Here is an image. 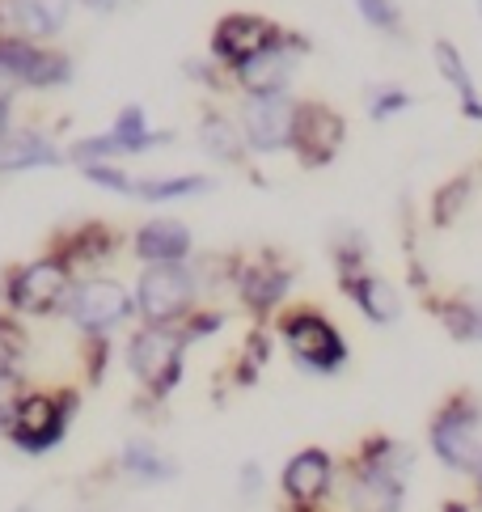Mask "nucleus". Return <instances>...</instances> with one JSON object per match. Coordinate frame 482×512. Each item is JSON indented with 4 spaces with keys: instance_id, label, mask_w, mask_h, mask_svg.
<instances>
[{
    "instance_id": "obj_1",
    "label": "nucleus",
    "mask_w": 482,
    "mask_h": 512,
    "mask_svg": "<svg viewBox=\"0 0 482 512\" xmlns=\"http://www.w3.org/2000/svg\"><path fill=\"white\" fill-rule=\"evenodd\" d=\"M415 470V453L394 436H368L347 470V508L351 512H402L406 479Z\"/></svg>"
},
{
    "instance_id": "obj_2",
    "label": "nucleus",
    "mask_w": 482,
    "mask_h": 512,
    "mask_svg": "<svg viewBox=\"0 0 482 512\" xmlns=\"http://www.w3.org/2000/svg\"><path fill=\"white\" fill-rule=\"evenodd\" d=\"M432 449L457 474H482V402L457 394L432 419Z\"/></svg>"
},
{
    "instance_id": "obj_3",
    "label": "nucleus",
    "mask_w": 482,
    "mask_h": 512,
    "mask_svg": "<svg viewBox=\"0 0 482 512\" xmlns=\"http://www.w3.org/2000/svg\"><path fill=\"white\" fill-rule=\"evenodd\" d=\"M182 352H187V335L182 331H174V326H144L127 343V364H132L136 381L148 394L165 398L182 377Z\"/></svg>"
},
{
    "instance_id": "obj_4",
    "label": "nucleus",
    "mask_w": 482,
    "mask_h": 512,
    "mask_svg": "<svg viewBox=\"0 0 482 512\" xmlns=\"http://www.w3.org/2000/svg\"><path fill=\"white\" fill-rule=\"evenodd\" d=\"M195 292H199L195 271H187L182 263H161V267H148L140 276L136 309H140L144 326H174L191 314Z\"/></svg>"
},
{
    "instance_id": "obj_5",
    "label": "nucleus",
    "mask_w": 482,
    "mask_h": 512,
    "mask_svg": "<svg viewBox=\"0 0 482 512\" xmlns=\"http://www.w3.org/2000/svg\"><path fill=\"white\" fill-rule=\"evenodd\" d=\"M280 335L296 364H305L309 373H335L347 364V343L335 322H326L318 309H292L280 322Z\"/></svg>"
},
{
    "instance_id": "obj_6",
    "label": "nucleus",
    "mask_w": 482,
    "mask_h": 512,
    "mask_svg": "<svg viewBox=\"0 0 482 512\" xmlns=\"http://www.w3.org/2000/svg\"><path fill=\"white\" fill-rule=\"evenodd\" d=\"M77 411V394L64 390V394H30L17 411L13 428H9V441L22 449V453H47L64 441L68 432V419Z\"/></svg>"
},
{
    "instance_id": "obj_7",
    "label": "nucleus",
    "mask_w": 482,
    "mask_h": 512,
    "mask_svg": "<svg viewBox=\"0 0 482 512\" xmlns=\"http://www.w3.org/2000/svg\"><path fill=\"white\" fill-rule=\"evenodd\" d=\"M72 288H77L72 284V271L55 259V254H47V259L30 263V267L9 276V305L17 309V314L43 318V314H55L60 305H68Z\"/></svg>"
},
{
    "instance_id": "obj_8",
    "label": "nucleus",
    "mask_w": 482,
    "mask_h": 512,
    "mask_svg": "<svg viewBox=\"0 0 482 512\" xmlns=\"http://www.w3.org/2000/svg\"><path fill=\"white\" fill-rule=\"evenodd\" d=\"M68 318L81 326L85 335H106L110 326L136 314V297H127V288L115 280H81L68 297Z\"/></svg>"
},
{
    "instance_id": "obj_9",
    "label": "nucleus",
    "mask_w": 482,
    "mask_h": 512,
    "mask_svg": "<svg viewBox=\"0 0 482 512\" xmlns=\"http://www.w3.org/2000/svg\"><path fill=\"white\" fill-rule=\"evenodd\" d=\"M72 64L60 51H39L22 39H0V85H68Z\"/></svg>"
},
{
    "instance_id": "obj_10",
    "label": "nucleus",
    "mask_w": 482,
    "mask_h": 512,
    "mask_svg": "<svg viewBox=\"0 0 482 512\" xmlns=\"http://www.w3.org/2000/svg\"><path fill=\"white\" fill-rule=\"evenodd\" d=\"M292 127H296V102H288L284 94L250 98L241 106V132H246L254 153L292 149Z\"/></svg>"
},
{
    "instance_id": "obj_11",
    "label": "nucleus",
    "mask_w": 482,
    "mask_h": 512,
    "mask_svg": "<svg viewBox=\"0 0 482 512\" xmlns=\"http://www.w3.org/2000/svg\"><path fill=\"white\" fill-rule=\"evenodd\" d=\"M343 119L322 102H301L296 106V127H292V149L305 166H326L343 144Z\"/></svg>"
},
{
    "instance_id": "obj_12",
    "label": "nucleus",
    "mask_w": 482,
    "mask_h": 512,
    "mask_svg": "<svg viewBox=\"0 0 482 512\" xmlns=\"http://www.w3.org/2000/svg\"><path fill=\"white\" fill-rule=\"evenodd\" d=\"M165 140H170V132H148V123H144V111H140V106H127V111H119L115 127H110L106 136L77 144V149H72V157H77L81 166H94L98 157L144 153V149H153V144H165Z\"/></svg>"
},
{
    "instance_id": "obj_13",
    "label": "nucleus",
    "mask_w": 482,
    "mask_h": 512,
    "mask_svg": "<svg viewBox=\"0 0 482 512\" xmlns=\"http://www.w3.org/2000/svg\"><path fill=\"white\" fill-rule=\"evenodd\" d=\"M330 487H335V462L322 449H301L284 466V496L296 512H313L330 496Z\"/></svg>"
},
{
    "instance_id": "obj_14",
    "label": "nucleus",
    "mask_w": 482,
    "mask_h": 512,
    "mask_svg": "<svg viewBox=\"0 0 482 512\" xmlns=\"http://www.w3.org/2000/svg\"><path fill=\"white\" fill-rule=\"evenodd\" d=\"M275 39H280V30H275L267 17H254V13H229L225 22L216 26L212 34V56L220 64H246L250 56L258 51H267Z\"/></svg>"
},
{
    "instance_id": "obj_15",
    "label": "nucleus",
    "mask_w": 482,
    "mask_h": 512,
    "mask_svg": "<svg viewBox=\"0 0 482 512\" xmlns=\"http://www.w3.org/2000/svg\"><path fill=\"white\" fill-rule=\"evenodd\" d=\"M296 51L284 39H275L267 51H258V56H250L246 64H237V81L250 89V98H271V94H284V85L292 77V64H296Z\"/></svg>"
},
{
    "instance_id": "obj_16",
    "label": "nucleus",
    "mask_w": 482,
    "mask_h": 512,
    "mask_svg": "<svg viewBox=\"0 0 482 512\" xmlns=\"http://www.w3.org/2000/svg\"><path fill=\"white\" fill-rule=\"evenodd\" d=\"M288 284H292V271L275 259V254H258L250 267L237 271V292H241V301H246L254 314H267V309L280 305Z\"/></svg>"
},
{
    "instance_id": "obj_17",
    "label": "nucleus",
    "mask_w": 482,
    "mask_h": 512,
    "mask_svg": "<svg viewBox=\"0 0 482 512\" xmlns=\"http://www.w3.org/2000/svg\"><path fill=\"white\" fill-rule=\"evenodd\" d=\"M136 254H140L148 267L182 263L191 254V229L178 225V221H148L136 233Z\"/></svg>"
},
{
    "instance_id": "obj_18",
    "label": "nucleus",
    "mask_w": 482,
    "mask_h": 512,
    "mask_svg": "<svg viewBox=\"0 0 482 512\" xmlns=\"http://www.w3.org/2000/svg\"><path fill=\"white\" fill-rule=\"evenodd\" d=\"M343 288L351 292V301L364 309V318H373V322H381V326L398 322L402 301H398L394 284H385L381 276H368V271H360V276H347Z\"/></svg>"
},
{
    "instance_id": "obj_19",
    "label": "nucleus",
    "mask_w": 482,
    "mask_h": 512,
    "mask_svg": "<svg viewBox=\"0 0 482 512\" xmlns=\"http://www.w3.org/2000/svg\"><path fill=\"white\" fill-rule=\"evenodd\" d=\"M115 250V233L106 225H81L77 233H64L60 246H55V259H60L68 271L81 263H102L106 254Z\"/></svg>"
},
{
    "instance_id": "obj_20",
    "label": "nucleus",
    "mask_w": 482,
    "mask_h": 512,
    "mask_svg": "<svg viewBox=\"0 0 482 512\" xmlns=\"http://www.w3.org/2000/svg\"><path fill=\"white\" fill-rule=\"evenodd\" d=\"M55 161H60V149H51V140H43L39 132H22V136H9L0 144V174L55 166Z\"/></svg>"
},
{
    "instance_id": "obj_21",
    "label": "nucleus",
    "mask_w": 482,
    "mask_h": 512,
    "mask_svg": "<svg viewBox=\"0 0 482 512\" xmlns=\"http://www.w3.org/2000/svg\"><path fill=\"white\" fill-rule=\"evenodd\" d=\"M13 9V26L30 34V39H43V34H55L68 17V0H9Z\"/></svg>"
},
{
    "instance_id": "obj_22",
    "label": "nucleus",
    "mask_w": 482,
    "mask_h": 512,
    "mask_svg": "<svg viewBox=\"0 0 482 512\" xmlns=\"http://www.w3.org/2000/svg\"><path fill=\"white\" fill-rule=\"evenodd\" d=\"M119 462L136 483H170L178 474V466L170 462V457H165L161 449H153L148 441H127L123 453H119Z\"/></svg>"
},
{
    "instance_id": "obj_23",
    "label": "nucleus",
    "mask_w": 482,
    "mask_h": 512,
    "mask_svg": "<svg viewBox=\"0 0 482 512\" xmlns=\"http://www.w3.org/2000/svg\"><path fill=\"white\" fill-rule=\"evenodd\" d=\"M199 144L208 149L212 157H220V161H241L246 157V132L229 119V115H203V123H199Z\"/></svg>"
},
{
    "instance_id": "obj_24",
    "label": "nucleus",
    "mask_w": 482,
    "mask_h": 512,
    "mask_svg": "<svg viewBox=\"0 0 482 512\" xmlns=\"http://www.w3.org/2000/svg\"><path fill=\"white\" fill-rule=\"evenodd\" d=\"M436 64H440V72H444V81L457 89V98H461V106H466V115H470V119H482V102H478V94H474V81H470V72H466V64H461V56H457L453 43H436Z\"/></svg>"
},
{
    "instance_id": "obj_25",
    "label": "nucleus",
    "mask_w": 482,
    "mask_h": 512,
    "mask_svg": "<svg viewBox=\"0 0 482 512\" xmlns=\"http://www.w3.org/2000/svg\"><path fill=\"white\" fill-rule=\"evenodd\" d=\"M212 182L199 174H182V178H136V191L148 204H161V199H187V195H203Z\"/></svg>"
},
{
    "instance_id": "obj_26",
    "label": "nucleus",
    "mask_w": 482,
    "mask_h": 512,
    "mask_svg": "<svg viewBox=\"0 0 482 512\" xmlns=\"http://www.w3.org/2000/svg\"><path fill=\"white\" fill-rule=\"evenodd\" d=\"M444 326H449V335L461 339V343H482V305L474 301H449L440 309Z\"/></svg>"
},
{
    "instance_id": "obj_27",
    "label": "nucleus",
    "mask_w": 482,
    "mask_h": 512,
    "mask_svg": "<svg viewBox=\"0 0 482 512\" xmlns=\"http://www.w3.org/2000/svg\"><path fill=\"white\" fill-rule=\"evenodd\" d=\"M30 394H26V381H22V373L17 369H0V428H13V419H17V411H22V402H26Z\"/></svg>"
},
{
    "instance_id": "obj_28",
    "label": "nucleus",
    "mask_w": 482,
    "mask_h": 512,
    "mask_svg": "<svg viewBox=\"0 0 482 512\" xmlns=\"http://www.w3.org/2000/svg\"><path fill=\"white\" fill-rule=\"evenodd\" d=\"M26 356V331L13 318L0 314V369H13Z\"/></svg>"
},
{
    "instance_id": "obj_29",
    "label": "nucleus",
    "mask_w": 482,
    "mask_h": 512,
    "mask_svg": "<svg viewBox=\"0 0 482 512\" xmlns=\"http://www.w3.org/2000/svg\"><path fill=\"white\" fill-rule=\"evenodd\" d=\"M85 178H89V182H98V187H106V191H119V195H132V191H136V178H127V174H119V170H110V166H102V161L85 166Z\"/></svg>"
},
{
    "instance_id": "obj_30",
    "label": "nucleus",
    "mask_w": 482,
    "mask_h": 512,
    "mask_svg": "<svg viewBox=\"0 0 482 512\" xmlns=\"http://www.w3.org/2000/svg\"><path fill=\"white\" fill-rule=\"evenodd\" d=\"M356 5H360V13H364L368 26H381V30H394V26H398L394 0H356Z\"/></svg>"
},
{
    "instance_id": "obj_31",
    "label": "nucleus",
    "mask_w": 482,
    "mask_h": 512,
    "mask_svg": "<svg viewBox=\"0 0 482 512\" xmlns=\"http://www.w3.org/2000/svg\"><path fill=\"white\" fill-rule=\"evenodd\" d=\"M402 106H411V98H406L402 89H377V94H373V106H368V111H373V119H389L394 111H402Z\"/></svg>"
},
{
    "instance_id": "obj_32",
    "label": "nucleus",
    "mask_w": 482,
    "mask_h": 512,
    "mask_svg": "<svg viewBox=\"0 0 482 512\" xmlns=\"http://www.w3.org/2000/svg\"><path fill=\"white\" fill-rule=\"evenodd\" d=\"M258 487H263V474H258V462H246V470H241V491H246V496H254Z\"/></svg>"
},
{
    "instance_id": "obj_33",
    "label": "nucleus",
    "mask_w": 482,
    "mask_h": 512,
    "mask_svg": "<svg viewBox=\"0 0 482 512\" xmlns=\"http://www.w3.org/2000/svg\"><path fill=\"white\" fill-rule=\"evenodd\" d=\"M5 140H9V102L0 98V144H5Z\"/></svg>"
},
{
    "instance_id": "obj_34",
    "label": "nucleus",
    "mask_w": 482,
    "mask_h": 512,
    "mask_svg": "<svg viewBox=\"0 0 482 512\" xmlns=\"http://www.w3.org/2000/svg\"><path fill=\"white\" fill-rule=\"evenodd\" d=\"M89 5H98V9H115L119 0H89Z\"/></svg>"
},
{
    "instance_id": "obj_35",
    "label": "nucleus",
    "mask_w": 482,
    "mask_h": 512,
    "mask_svg": "<svg viewBox=\"0 0 482 512\" xmlns=\"http://www.w3.org/2000/svg\"><path fill=\"white\" fill-rule=\"evenodd\" d=\"M0 301H9V284H0Z\"/></svg>"
},
{
    "instance_id": "obj_36",
    "label": "nucleus",
    "mask_w": 482,
    "mask_h": 512,
    "mask_svg": "<svg viewBox=\"0 0 482 512\" xmlns=\"http://www.w3.org/2000/svg\"><path fill=\"white\" fill-rule=\"evenodd\" d=\"M474 483H478V504H482V474H478V479H474Z\"/></svg>"
},
{
    "instance_id": "obj_37",
    "label": "nucleus",
    "mask_w": 482,
    "mask_h": 512,
    "mask_svg": "<svg viewBox=\"0 0 482 512\" xmlns=\"http://www.w3.org/2000/svg\"><path fill=\"white\" fill-rule=\"evenodd\" d=\"M17 512H34V508H17Z\"/></svg>"
}]
</instances>
